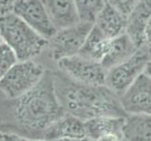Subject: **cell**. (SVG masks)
<instances>
[{
	"label": "cell",
	"instance_id": "obj_1",
	"mask_svg": "<svg viewBox=\"0 0 151 141\" xmlns=\"http://www.w3.org/2000/svg\"><path fill=\"white\" fill-rule=\"evenodd\" d=\"M65 113L55 92L53 70H45L29 91L0 101V133L44 140L47 128Z\"/></svg>",
	"mask_w": 151,
	"mask_h": 141
},
{
	"label": "cell",
	"instance_id": "obj_2",
	"mask_svg": "<svg viewBox=\"0 0 151 141\" xmlns=\"http://www.w3.org/2000/svg\"><path fill=\"white\" fill-rule=\"evenodd\" d=\"M55 92L64 111L87 120L97 117H126L119 96L103 86L78 83L60 70H53Z\"/></svg>",
	"mask_w": 151,
	"mask_h": 141
},
{
	"label": "cell",
	"instance_id": "obj_3",
	"mask_svg": "<svg viewBox=\"0 0 151 141\" xmlns=\"http://www.w3.org/2000/svg\"><path fill=\"white\" fill-rule=\"evenodd\" d=\"M0 37L14 52L18 61L35 58L48 43V40L32 29L13 12L0 15Z\"/></svg>",
	"mask_w": 151,
	"mask_h": 141
},
{
	"label": "cell",
	"instance_id": "obj_4",
	"mask_svg": "<svg viewBox=\"0 0 151 141\" xmlns=\"http://www.w3.org/2000/svg\"><path fill=\"white\" fill-rule=\"evenodd\" d=\"M45 73L42 64L31 60L17 61L0 79V90L9 99L19 97L34 88Z\"/></svg>",
	"mask_w": 151,
	"mask_h": 141
},
{
	"label": "cell",
	"instance_id": "obj_5",
	"mask_svg": "<svg viewBox=\"0 0 151 141\" xmlns=\"http://www.w3.org/2000/svg\"><path fill=\"white\" fill-rule=\"evenodd\" d=\"M93 26V23L79 21L73 26L57 30L47 43L50 58L59 61L78 55Z\"/></svg>",
	"mask_w": 151,
	"mask_h": 141
},
{
	"label": "cell",
	"instance_id": "obj_6",
	"mask_svg": "<svg viewBox=\"0 0 151 141\" xmlns=\"http://www.w3.org/2000/svg\"><path fill=\"white\" fill-rule=\"evenodd\" d=\"M149 60L146 45L140 47L129 59L107 70L106 86L120 96L142 73H145V66Z\"/></svg>",
	"mask_w": 151,
	"mask_h": 141
},
{
	"label": "cell",
	"instance_id": "obj_7",
	"mask_svg": "<svg viewBox=\"0 0 151 141\" xmlns=\"http://www.w3.org/2000/svg\"><path fill=\"white\" fill-rule=\"evenodd\" d=\"M57 62L60 72L78 83L92 86L106 85L107 70L98 61L76 55Z\"/></svg>",
	"mask_w": 151,
	"mask_h": 141
},
{
	"label": "cell",
	"instance_id": "obj_8",
	"mask_svg": "<svg viewBox=\"0 0 151 141\" xmlns=\"http://www.w3.org/2000/svg\"><path fill=\"white\" fill-rule=\"evenodd\" d=\"M12 12L46 40L57 32L42 0H15Z\"/></svg>",
	"mask_w": 151,
	"mask_h": 141
},
{
	"label": "cell",
	"instance_id": "obj_9",
	"mask_svg": "<svg viewBox=\"0 0 151 141\" xmlns=\"http://www.w3.org/2000/svg\"><path fill=\"white\" fill-rule=\"evenodd\" d=\"M126 114H151V78L142 73L119 96Z\"/></svg>",
	"mask_w": 151,
	"mask_h": 141
},
{
	"label": "cell",
	"instance_id": "obj_10",
	"mask_svg": "<svg viewBox=\"0 0 151 141\" xmlns=\"http://www.w3.org/2000/svg\"><path fill=\"white\" fill-rule=\"evenodd\" d=\"M151 17V0H141L127 16L125 33L137 48L146 45L145 28Z\"/></svg>",
	"mask_w": 151,
	"mask_h": 141
},
{
	"label": "cell",
	"instance_id": "obj_11",
	"mask_svg": "<svg viewBox=\"0 0 151 141\" xmlns=\"http://www.w3.org/2000/svg\"><path fill=\"white\" fill-rule=\"evenodd\" d=\"M86 136L84 121L68 113L52 123L44 136L45 141H54L63 138H82Z\"/></svg>",
	"mask_w": 151,
	"mask_h": 141
},
{
	"label": "cell",
	"instance_id": "obj_12",
	"mask_svg": "<svg viewBox=\"0 0 151 141\" xmlns=\"http://www.w3.org/2000/svg\"><path fill=\"white\" fill-rule=\"evenodd\" d=\"M57 30L79 22L74 0H42Z\"/></svg>",
	"mask_w": 151,
	"mask_h": 141
},
{
	"label": "cell",
	"instance_id": "obj_13",
	"mask_svg": "<svg viewBox=\"0 0 151 141\" xmlns=\"http://www.w3.org/2000/svg\"><path fill=\"white\" fill-rule=\"evenodd\" d=\"M138 49L126 33L111 39L101 64L107 70L129 59Z\"/></svg>",
	"mask_w": 151,
	"mask_h": 141
},
{
	"label": "cell",
	"instance_id": "obj_14",
	"mask_svg": "<svg viewBox=\"0 0 151 141\" xmlns=\"http://www.w3.org/2000/svg\"><path fill=\"white\" fill-rule=\"evenodd\" d=\"M127 17L110 4H105L96 19V25L108 39H113L126 31Z\"/></svg>",
	"mask_w": 151,
	"mask_h": 141
},
{
	"label": "cell",
	"instance_id": "obj_15",
	"mask_svg": "<svg viewBox=\"0 0 151 141\" xmlns=\"http://www.w3.org/2000/svg\"><path fill=\"white\" fill-rule=\"evenodd\" d=\"M122 135L127 141H151V114H127Z\"/></svg>",
	"mask_w": 151,
	"mask_h": 141
},
{
	"label": "cell",
	"instance_id": "obj_16",
	"mask_svg": "<svg viewBox=\"0 0 151 141\" xmlns=\"http://www.w3.org/2000/svg\"><path fill=\"white\" fill-rule=\"evenodd\" d=\"M125 117H97L84 120L86 136L92 140L108 134H120L124 125Z\"/></svg>",
	"mask_w": 151,
	"mask_h": 141
},
{
	"label": "cell",
	"instance_id": "obj_17",
	"mask_svg": "<svg viewBox=\"0 0 151 141\" xmlns=\"http://www.w3.org/2000/svg\"><path fill=\"white\" fill-rule=\"evenodd\" d=\"M110 40L111 39H108L102 31L93 24L92 29L87 35L78 55L83 58L101 62L102 58L106 54Z\"/></svg>",
	"mask_w": 151,
	"mask_h": 141
},
{
	"label": "cell",
	"instance_id": "obj_18",
	"mask_svg": "<svg viewBox=\"0 0 151 141\" xmlns=\"http://www.w3.org/2000/svg\"><path fill=\"white\" fill-rule=\"evenodd\" d=\"M80 22L94 24L98 13L106 4L105 0H74Z\"/></svg>",
	"mask_w": 151,
	"mask_h": 141
},
{
	"label": "cell",
	"instance_id": "obj_19",
	"mask_svg": "<svg viewBox=\"0 0 151 141\" xmlns=\"http://www.w3.org/2000/svg\"><path fill=\"white\" fill-rule=\"evenodd\" d=\"M18 61L14 52L5 43H0V79Z\"/></svg>",
	"mask_w": 151,
	"mask_h": 141
},
{
	"label": "cell",
	"instance_id": "obj_20",
	"mask_svg": "<svg viewBox=\"0 0 151 141\" xmlns=\"http://www.w3.org/2000/svg\"><path fill=\"white\" fill-rule=\"evenodd\" d=\"M140 1L141 0H107V3L127 17Z\"/></svg>",
	"mask_w": 151,
	"mask_h": 141
},
{
	"label": "cell",
	"instance_id": "obj_21",
	"mask_svg": "<svg viewBox=\"0 0 151 141\" xmlns=\"http://www.w3.org/2000/svg\"><path fill=\"white\" fill-rule=\"evenodd\" d=\"M0 138L2 141H45V140H37L27 138L25 136H21L16 134H9V133H0Z\"/></svg>",
	"mask_w": 151,
	"mask_h": 141
},
{
	"label": "cell",
	"instance_id": "obj_22",
	"mask_svg": "<svg viewBox=\"0 0 151 141\" xmlns=\"http://www.w3.org/2000/svg\"><path fill=\"white\" fill-rule=\"evenodd\" d=\"M15 0H0V15L12 12Z\"/></svg>",
	"mask_w": 151,
	"mask_h": 141
},
{
	"label": "cell",
	"instance_id": "obj_23",
	"mask_svg": "<svg viewBox=\"0 0 151 141\" xmlns=\"http://www.w3.org/2000/svg\"><path fill=\"white\" fill-rule=\"evenodd\" d=\"M123 135L120 134H108L98 137L94 141H122Z\"/></svg>",
	"mask_w": 151,
	"mask_h": 141
},
{
	"label": "cell",
	"instance_id": "obj_24",
	"mask_svg": "<svg viewBox=\"0 0 151 141\" xmlns=\"http://www.w3.org/2000/svg\"><path fill=\"white\" fill-rule=\"evenodd\" d=\"M145 41H146V44L151 43V17L145 28Z\"/></svg>",
	"mask_w": 151,
	"mask_h": 141
},
{
	"label": "cell",
	"instance_id": "obj_25",
	"mask_svg": "<svg viewBox=\"0 0 151 141\" xmlns=\"http://www.w3.org/2000/svg\"><path fill=\"white\" fill-rule=\"evenodd\" d=\"M54 141H93V140L87 137V136H85V137H82V138H63V139H58Z\"/></svg>",
	"mask_w": 151,
	"mask_h": 141
},
{
	"label": "cell",
	"instance_id": "obj_26",
	"mask_svg": "<svg viewBox=\"0 0 151 141\" xmlns=\"http://www.w3.org/2000/svg\"><path fill=\"white\" fill-rule=\"evenodd\" d=\"M145 73L147 74L148 76L151 78V60H149L147 64L145 66Z\"/></svg>",
	"mask_w": 151,
	"mask_h": 141
},
{
	"label": "cell",
	"instance_id": "obj_27",
	"mask_svg": "<svg viewBox=\"0 0 151 141\" xmlns=\"http://www.w3.org/2000/svg\"><path fill=\"white\" fill-rule=\"evenodd\" d=\"M146 47H147V51H148V55H149V58L151 60V43L146 44Z\"/></svg>",
	"mask_w": 151,
	"mask_h": 141
},
{
	"label": "cell",
	"instance_id": "obj_28",
	"mask_svg": "<svg viewBox=\"0 0 151 141\" xmlns=\"http://www.w3.org/2000/svg\"><path fill=\"white\" fill-rule=\"evenodd\" d=\"M1 42H3V41H2V39H1V37H0V43H1Z\"/></svg>",
	"mask_w": 151,
	"mask_h": 141
},
{
	"label": "cell",
	"instance_id": "obj_29",
	"mask_svg": "<svg viewBox=\"0 0 151 141\" xmlns=\"http://www.w3.org/2000/svg\"><path fill=\"white\" fill-rule=\"evenodd\" d=\"M122 141H127V140H126V139H125L124 137H123V140H122Z\"/></svg>",
	"mask_w": 151,
	"mask_h": 141
},
{
	"label": "cell",
	"instance_id": "obj_30",
	"mask_svg": "<svg viewBox=\"0 0 151 141\" xmlns=\"http://www.w3.org/2000/svg\"><path fill=\"white\" fill-rule=\"evenodd\" d=\"M105 1H106V2H107V0H105Z\"/></svg>",
	"mask_w": 151,
	"mask_h": 141
}]
</instances>
